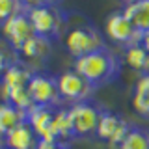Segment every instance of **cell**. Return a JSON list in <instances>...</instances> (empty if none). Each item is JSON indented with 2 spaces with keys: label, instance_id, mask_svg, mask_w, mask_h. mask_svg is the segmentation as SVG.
Here are the masks:
<instances>
[{
  "label": "cell",
  "instance_id": "83f0119b",
  "mask_svg": "<svg viewBox=\"0 0 149 149\" xmlns=\"http://www.w3.org/2000/svg\"><path fill=\"white\" fill-rule=\"evenodd\" d=\"M0 149H8V147H6V146H0Z\"/></svg>",
  "mask_w": 149,
  "mask_h": 149
},
{
  "label": "cell",
  "instance_id": "603a6c76",
  "mask_svg": "<svg viewBox=\"0 0 149 149\" xmlns=\"http://www.w3.org/2000/svg\"><path fill=\"white\" fill-rule=\"evenodd\" d=\"M11 63H13V62L9 60V56H8L6 52H4L2 49H0V74H4V73H6V69H8Z\"/></svg>",
  "mask_w": 149,
  "mask_h": 149
},
{
  "label": "cell",
  "instance_id": "7a4b0ae2",
  "mask_svg": "<svg viewBox=\"0 0 149 149\" xmlns=\"http://www.w3.org/2000/svg\"><path fill=\"white\" fill-rule=\"evenodd\" d=\"M28 17H30L36 36H41L49 41L56 39L62 34L65 19H67L58 6H50V4H41V6L28 9Z\"/></svg>",
  "mask_w": 149,
  "mask_h": 149
},
{
  "label": "cell",
  "instance_id": "d4e9b609",
  "mask_svg": "<svg viewBox=\"0 0 149 149\" xmlns=\"http://www.w3.org/2000/svg\"><path fill=\"white\" fill-rule=\"evenodd\" d=\"M142 45L149 50V34H143V37H142Z\"/></svg>",
  "mask_w": 149,
  "mask_h": 149
},
{
  "label": "cell",
  "instance_id": "52a82bcc",
  "mask_svg": "<svg viewBox=\"0 0 149 149\" xmlns=\"http://www.w3.org/2000/svg\"><path fill=\"white\" fill-rule=\"evenodd\" d=\"M58 88H60L62 101L73 102V104L90 101V97L93 95V91H95V88H93L80 73L74 71V69L63 71L60 74L58 77Z\"/></svg>",
  "mask_w": 149,
  "mask_h": 149
},
{
  "label": "cell",
  "instance_id": "d6986e66",
  "mask_svg": "<svg viewBox=\"0 0 149 149\" xmlns=\"http://www.w3.org/2000/svg\"><path fill=\"white\" fill-rule=\"evenodd\" d=\"M54 129H56V138H58V142L67 143L71 138H74L73 123H71V118H69V110L67 108H62V106L56 108Z\"/></svg>",
  "mask_w": 149,
  "mask_h": 149
},
{
  "label": "cell",
  "instance_id": "9c48e42d",
  "mask_svg": "<svg viewBox=\"0 0 149 149\" xmlns=\"http://www.w3.org/2000/svg\"><path fill=\"white\" fill-rule=\"evenodd\" d=\"M2 36H4V39L15 49V52H19V49H21L32 36H36L34 26H32L30 17H28V11L19 13V15L4 21L2 22Z\"/></svg>",
  "mask_w": 149,
  "mask_h": 149
},
{
  "label": "cell",
  "instance_id": "7c38bea8",
  "mask_svg": "<svg viewBox=\"0 0 149 149\" xmlns=\"http://www.w3.org/2000/svg\"><path fill=\"white\" fill-rule=\"evenodd\" d=\"M28 121V112L19 110L9 102H0V138H6L13 129Z\"/></svg>",
  "mask_w": 149,
  "mask_h": 149
},
{
  "label": "cell",
  "instance_id": "44dd1931",
  "mask_svg": "<svg viewBox=\"0 0 149 149\" xmlns=\"http://www.w3.org/2000/svg\"><path fill=\"white\" fill-rule=\"evenodd\" d=\"M24 11H28V9L24 8V4L21 0H0V22Z\"/></svg>",
  "mask_w": 149,
  "mask_h": 149
},
{
  "label": "cell",
  "instance_id": "7402d4cb",
  "mask_svg": "<svg viewBox=\"0 0 149 149\" xmlns=\"http://www.w3.org/2000/svg\"><path fill=\"white\" fill-rule=\"evenodd\" d=\"M34 149H69V143H63V142H45V140H39Z\"/></svg>",
  "mask_w": 149,
  "mask_h": 149
},
{
  "label": "cell",
  "instance_id": "2e32d148",
  "mask_svg": "<svg viewBox=\"0 0 149 149\" xmlns=\"http://www.w3.org/2000/svg\"><path fill=\"white\" fill-rule=\"evenodd\" d=\"M32 77H34V73H32L26 65H22V63H19V62H13L6 69V73L2 74V82H0V84L9 86V88H15V86L26 88Z\"/></svg>",
  "mask_w": 149,
  "mask_h": 149
},
{
  "label": "cell",
  "instance_id": "6da1fadb",
  "mask_svg": "<svg viewBox=\"0 0 149 149\" xmlns=\"http://www.w3.org/2000/svg\"><path fill=\"white\" fill-rule=\"evenodd\" d=\"M74 71L80 73L93 88L110 84L118 78L121 71V62L118 60L112 50L101 49L97 52H91L88 56L74 60Z\"/></svg>",
  "mask_w": 149,
  "mask_h": 149
},
{
  "label": "cell",
  "instance_id": "4fadbf2b",
  "mask_svg": "<svg viewBox=\"0 0 149 149\" xmlns=\"http://www.w3.org/2000/svg\"><path fill=\"white\" fill-rule=\"evenodd\" d=\"M123 13L136 26L138 32L149 34V0H136L123 8Z\"/></svg>",
  "mask_w": 149,
  "mask_h": 149
},
{
  "label": "cell",
  "instance_id": "277c9868",
  "mask_svg": "<svg viewBox=\"0 0 149 149\" xmlns=\"http://www.w3.org/2000/svg\"><path fill=\"white\" fill-rule=\"evenodd\" d=\"M28 93L34 106H60L62 95L58 88V77H50L47 73H34L28 82Z\"/></svg>",
  "mask_w": 149,
  "mask_h": 149
},
{
  "label": "cell",
  "instance_id": "9a60e30c",
  "mask_svg": "<svg viewBox=\"0 0 149 149\" xmlns=\"http://www.w3.org/2000/svg\"><path fill=\"white\" fill-rule=\"evenodd\" d=\"M125 63L136 73H140L142 77L149 74V50L142 43L125 49Z\"/></svg>",
  "mask_w": 149,
  "mask_h": 149
},
{
  "label": "cell",
  "instance_id": "8fae6325",
  "mask_svg": "<svg viewBox=\"0 0 149 149\" xmlns=\"http://www.w3.org/2000/svg\"><path fill=\"white\" fill-rule=\"evenodd\" d=\"M39 142V138L36 136L34 129L30 127V123H22L17 129H13L11 132L4 138V146L8 149H34Z\"/></svg>",
  "mask_w": 149,
  "mask_h": 149
},
{
  "label": "cell",
  "instance_id": "ac0fdd59",
  "mask_svg": "<svg viewBox=\"0 0 149 149\" xmlns=\"http://www.w3.org/2000/svg\"><path fill=\"white\" fill-rule=\"evenodd\" d=\"M132 106L143 118H149V74L138 78L132 93Z\"/></svg>",
  "mask_w": 149,
  "mask_h": 149
},
{
  "label": "cell",
  "instance_id": "ffe728a7",
  "mask_svg": "<svg viewBox=\"0 0 149 149\" xmlns=\"http://www.w3.org/2000/svg\"><path fill=\"white\" fill-rule=\"evenodd\" d=\"M119 149H149V129L130 127Z\"/></svg>",
  "mask_w": 149,
  "mask_h": 149
},
{
  "label": "cell",
  "instance_id": "e0dca14e",
  "mask_svg": "<svg viewBox=\"0 0 149 149\" xmlns=\"http://www.w3.org/2000/svg\"><path fill=\"white\" fill-rule=\"evenodd\" d=\"M19 54H22L28 60H43L50 54V41L41 36H32L19 49Z\"/></svg>",
  "mask_w": 149,
  "mask_h": 149
},
{
  "label": "cell",
  "instance_id": "484cf974",
  "mask_svg": "<svg viewBox=\"0 0 149 149\" xmlns=\"http://www.w3.org/2000/svg\"><path fill=\"white\" fill-rule=\"evenodd\" d=\"M45 4H50V6H58V2L60 0H43Z\"/></svg>",
  "mask_w": 149,
  "mask_h": 149
},
{
  "label": "cell",
  "instance_id": "5bb4252c",
  "mask_svg": "<svg viewBox=\"0 0 149 149\" xmlns=\"http://www.w3.org/2000/svg\"><path fill=\"white\" fill-rule=\"evenodd\" d=\"M0 93H2V102H9V104L17 106L22 112H30L32 106H34V102L30 99V93H28V88H22V86L9 88V86L0 84Z\"/></svg>",
  "mask_w": 149,
  "mask_h": 149
},
{
  "label": "cell",
  "instance_id": "cb8c5ba5",
  "mask_svg": "<svg viewBox=\"0 0 149 149\" xmlns=\"http://www.w3.org/2000/svg\"><path fill=\"white\" fill-rule=\"evenodd\" d=\"M21 2L24 4L26 9H32V8H36V6H41V4H45L43 0H21Z\"/></svg>",
  "mask_w": 149,
  "mask_h": 149
},
{
  "label": "cell",
  "instance_id": "ba28073f",
  "mask_svg": "<svg viewBox=\"0 0 149 149\" xmlns=\"http://www.w3.org/2000/svg\"><path fill=\"white\" fill-rule=\"evenodd\" d=\"M130 127H132V125L127 123L119 114L110 112V110H102L95 134L101 140H104L112 149H119L121 142L125 140V136H127Z\"/></svg>",
  "mask_w": 149,
  "mask_h": 149
},
{
  "label": "cell",
  "instance_id": "30bf717a",
  "mask_svg": "<svg viewBox=\"0 0 149 149\" xmlns=\"http://www.w3.org/2000/svg\"><path fill=\"white\" fill-rule=\"evenodd\" d=\"M58 108V106H56ZM56 108L52 106H32L28 112V123L34 129L36 136L45 142H58L56 138V129H54V116Z\"/></svg>",
  "mask_w": 149,
  "mask_h": 149
},
{
  "label": "cell",
  "instance_id": "5b68a950",
  "mask_svg": "<svg viewBox=\"0 0 149 149\" xmlns=\"http://www.w3.org/2000/svg\"><path fill=\"white\" fill-rule=\"evenodd\" d=\"M104 32L114 43L121 45L123 49H129L132 45H140L142 43V37H143V34L136 30V26L123 13V9L121 11H114L106 17Z\"/></svg>",
  "mask_w": 149,
  "mask_h": 149
},
{
  "label": "cell",
  "instance_id": "8992f818",
  "mask_svg": "<svg viewBox=\"0 0 149 149\" xmlns=\"http://www.w3.org/2000/svg\"><path fill=\"white\" fill-rule=\"evenodd\" d=\"M67 110L73 123L74 138H84L97 132V125H99V119L102 114V108L97 102H91V101L78 102V104H71Z\"/></svg>",
  "mask_w": 149,
  "mask_h": 149
},
{
  "label": "cell",
  "instance_id": "4316f807",
  "mask_svg": "<svg viewBox=\"0 0 149 149\" xmlns=\"http://www.w3.org/2000/svg\"><path fill=\"white\" fill-rule=\"evenodd\" d=\"M125 2V6H127V4H132V2H136V0H123Z\"/></svg>",
  "mask_w": 149,
  "mask_h": 149
},
{
  "label": "cell",
  "instance_id": "3957f363",
  "mask_svg": "<svg viewBox=\"0 0 149 149\" xmlns=\"http://www.w3.org/2000/svg\"><path fill=\"white\" fill-rule=\"evenodd\" d=\"M65 49L74 60H78L82 56H88L101 49H106V47H104V37H102L101 32L95 26L86 24V26L71 28L67 32V36H65Z\"/></svg>",
  "mask_w": 149,
  "mask_h": 149
}]
</instances>
